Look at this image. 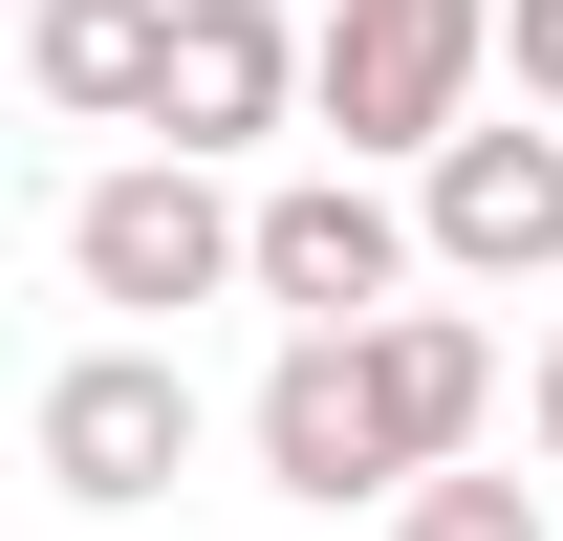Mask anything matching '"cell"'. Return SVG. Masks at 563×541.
Instances as JSON below:
<instances>
[{
	"instance_id": "obj_9",
	"label": "cell",
	"mask_w": 563,
	"mask_h": 541,
	"mask_svg": "<svg viewBox=\"0 0 563 541\" xmlns=\"http://www.w3.org/2000/svg\"><path fill=\"white\" fill-rule=\"evenodd\" d=\"M22 87L87 109V131H152V87H174V0H22Z\"/></svg>"
},
{
	"instance_id": "obj_2",
	"label": "cell",
	"mask_w": 563,
	"mask_h": 541,
	"mask_svg": "<svg viewBox=\"0 0 563 541\" xmlns=\"http://www.w3.org/2000/svg\"><path fill=\"white\" fill-rule=\"evenodd\" d=\"M66 281L131 303V325H174V303H217V281H261V196H217L196 152H131V174L66 196Z\"/></svg>"
},
{
	"instance_id": "obj_3",
	"label": "cell",
	"mask_w": 563,
	"mask_h": 541,
	"mask_svg": "<svg viewBox=\"0 0 563 541\" xmlns=\"http://www.w3.org/2000/svg\"><path fill=\"white\" fill-rule=\"evenodd\" d=\"M22 455H44V498H174V455H196V368L152 325H109V346H66L44 368V411H22Z\"/></svg>"
},
{
	"instance_id": "obj_4",
	"label": "cell",
	"mask_w": 563,
	"mask_h": 541,
	"mask_svg": "<svg viewBox=\"0 0 563 541\" xmlns=\"http://www.w3.org/2000/svg\"><path fill=\"white\" fill-rule=\"evenodd\" d=\"M412 196L390 174H282L261 196V303H282V346H347V325H390L412 303Z\"/></svg>"
},
{
	"instance_id": "obj_12",
	"label": "cell",
	"mask_w": 563,
	"mask_h": 541,
	"mask_svg": "<svg viewBox=\"0 0 563 541\" xmlns=\"http://www.w3.org/2000/svg\"><path fill=\"white\" fill-rule=\"evenodd\" d=\"M542 455H563V346H542Z\"/></svg>"
},
{
	"instance_id": "obj_8",
	"label": "cell",
	"mask_w": 563,
	"mask_h": 541,
	"mask_svg": "<svg viewBox=\"0 0 563 541\" xmlns=\"http://www.w3.org/2000/svg\"><path fill=\"white\" fill-rule=\"evenodd\" d=\"M477 411H498V346L455 325V303H390L368 325V433H390V476H477Z\"/></svg>"
},
{
	"instance_id": "obj_7",
	"label": "cell",
	"mask_w": 563,
	"mask_h": 541,
	"mask_svg": "<svg viewBox=\"0 0 563 541\" xmlns=\"http://www.w3.org/2000/svg\"><path fill=\"white\" fill-rule=\"evenodd\" d=\"M239 433H261V476H282V498H325V520H347V498H412L390 433H368V325H347V346H282Z\"/></svg>"
},
{
	"instance_id": "obj_11",
	"label": "cell",
	"mask_w": 563,
	"mask_h": 541,
	"mask_svg": "<svg viewBox=\"0 0 563 541\" xmlns=\"http://www.w3.org/2000/svg\"><path fill=\"white\" fill-rule=\"evenodd\" d=\"M498 66H520V109L563 131V0H498Z\"/></svg>"
},
{
	"instance_id": "obj_6",
	"label": "cell",
	"mask_w": 563,
	"mask_h": 541,
	"mask_svg": "<svg viewBox=\"0 0 563 541\" xmlns=\"http://www.w3.org/2000/svg\"><path fill=\"white\" fill-rule=\"evenodd\" d=\"M412 239H433L455 281H542V261H563V131H542V109H520V131L477 109V131L412 174Z\"/></svg>"
},
{
	"instance_id": "obj_10",
	"label": "cell",
	"mask_w": 563,
	"mask_h": 541,
	"mask_svg": "<svg viewBox=\"0 0 563 541\" xmlns=\"http://www.w3.org/2000/svg\"><path fill=\"white\" fill-rule=\"evenodd\" d=\"M390 541H542V476H433V498H390Z\"/></svg>"
},
{
	"instance_id": "obj_5",
	"label": "cell",
	"mask_w": 563,
	"mask_h": 541,
	"mask_svg": "<svg viewBox=\"0 0 563 541\" xmlns=\"http://www.w3.org/2000/svg\"><path fill=\"white\" fill-rule=\"evenodd\" d=\"M282 109H325V22H282V0H174V87H152V131L196 152H261Z\"/></svg>"
},
{
	"instance_id": "obj_1",
	"label": "cell",
	"mask_w": 563,
	"mask_h": 541,
	"mask_svg": "<svg viewBox=\"0 0 563 541\" xmlns=\"http://www.w3.org/2000/svg\"><path fill=\"white\" fill-rule=\"evenodd\" d=\"M498 87V0H325V174H433Z\"/></svg>"
}]
</instances>
